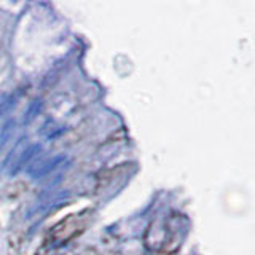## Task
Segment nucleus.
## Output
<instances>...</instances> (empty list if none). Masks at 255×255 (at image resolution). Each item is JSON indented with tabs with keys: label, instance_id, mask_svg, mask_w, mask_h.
Here are the masks:
<instances>
[{
	"label": "nucleus",
	"instance_id": "obj_1",
	"mask_svg": "<svg viewBox=\"0 0 255 255\" xmlns=\"http://www.w3.org/2000/svg\"><path fill=\"white\" fill-rule=\"evenodd\" d=\"M69 191L67 190H61V191H54V193H43L37 201L32 204V207L29 209L26 219H32L35 215H42L48 211L54 209L61 204H64L69 199Z\"/></svg>",
	"mask_w": 255,
	"mask_h": 255
},
{
	"label": "nucleus",
	"instance_id": "obj_2",
	"mask_svg": "<svg viewBox=\"0 0 255 255\" xmlns=\"http://www.w3.org/2000/svg\"><path fill=\"white\" fill-rule=\"evenodd\" d=\"M67 164H70V158L66 153H58V155L45 159L42 163H38L34 167V171H30V177L35 180H40V179L46 177V175H50L51 172H54L56 169H59V167L67 166Z\"/></svg>",
	"mask_w": 255,
	"mask_h": 255
},
{
	"label": "nucleus",
	"instance_id": "obj_3",
	"mask_svg": "<svg viewBox=\"0 0 255 255\" xmlns=\"http://www.w3.org/2000/svg\"><path fill=\"white\" fill-rule=\"evenodd\" d=\"M40 151H42V145H40V143H29V145H27L26 148H24L22 153L19 155V158L16 159V163L13 164L11 169L8 171V174H10V175L19 174L29 163L34 161V159L38 156Z\"/></svg>",
	"mask_w": 255,
	"mask_h": 255
},
{
	"label": "nucleus",
	"instance_id": "obj_4",
	"mask_svg": "<svg viewBox=\"0 0 255 255\" xmlns=\"http://www.w3.org/2000/svg\"><path fill=\"white\" fill-rule=\"evenodd\" d=\"M27 140H29V137L27 135H22V137H19L18 140L14 142V145H13V148L10 150V153L6 155V158L3 159V164H2V171H10L11 167H13V164L16 163V159L19 158V155L24 151V148H26L29 143H27Z\"/></svg>",
	"mask_w": 255,
	"mask_h": 255
},
{
	"label": "nucleus",
	"instance_id": "obj_5",
	"mask_svg": "<svg viewBox=\"0 0 255 255\" xmlns=\"http://www.w3.org/2000/svg\"><path fill=\"white\" fill-rule=\"evenodd\" d=\"M42 110H43V99L42 98H37L32 102H29V106L26 107V110H24L22 123L30 125L40 114H42Z\"/></svg>",
	"mask_w": 255,
	"mask_h": 255
},
{
	"label": "nucleus",
	"instance_id": "obj_6",
	"mask_svg": "<svg viewBox=\"0 0 255 255\" xmlns=\"http://www.w3.org/2000/svg\"><path fill=\"white\" fill-rule=\"evenodd\" d=\"M16 101H18V96L16 94H13V93L3 94L2 98H0V117L10 114L13 107L16 106Z\"/></svg>",
	"mask_w": 255,
	"mask_h": 255
},
{
	"label": "nucleus",
	"instance_id": "obj_7",
	"mask_svg": "<svg viewBox=\"0 0 255 255\" xmlns=\"http://www.w3.org/2000/svg\"><path fill=\"white\" fill-rule=\"evenodd\" d=\"M14 126H16L14 120H8V122L2 126V129H0V150H2L5 147V143L11 139Z\"/></svg>",
	"mask_w": 255,
	"mask_h": 255
}]
</instances>
